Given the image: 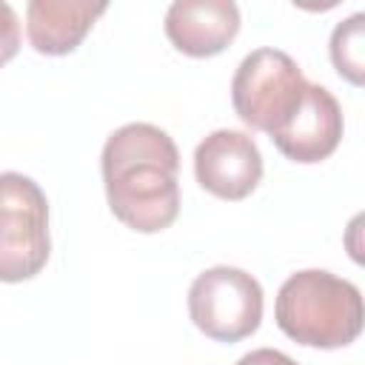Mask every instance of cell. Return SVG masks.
<instances>
[{
  "mask_svg": "<svg viewBox=\"0 0 365 365\" xmlns=\"http://www.w3.org/2000/svg\"><path fill=\"white\" fill-rule=\"evenodd\" d=\"M194 177L220 200H245L262 180V154L245 131L217 128L194 151Z\"/></svg>",
  "mask_w": 365,
  "mask_h": 365,
  "instance_id": "8992f818",
  "label": "cell"
},
{
  "mask_svg": "<svg viewBox=\"0 0 365 365\" xmlns=\"http://www.w3.org/2000/svg\"><path fill=\"white\" fill-rule=\"evenodd\" d=\"M191 322L217 342H240L262 322V285L242 268L214 265L188 288Z\"/></svg>",
  "mask_w": 365,
  "mask_h": 365,
  "instance_id": "5b68a950",
  "label": "cell"
},
{
  "mask_svg": "<svg viewBox=\"0 0 365 365\" xmlns=\"http://www.w3.org/2000/svg\"><path fill=\"white\" fill-rule=\"evenodd\" d=\"M237 365H297V362L288 354L277 351V348H257V351L240 356Z\"/></svg>",
  "mask_w": 365,
  "mask_h": 365,
  "instance_id": "7c38bea8",
  "label": "cell"
},
{
  "mask_svg": "<svg viewBox=\"0 0 365 365\" xmlns=\"http://www.w3.org/2000/svg\"><path fill=\"white\" fill-rule=\"evenodd\" d=\"M237 31L240 9L231 0H174L165 11V34L188 57L220 54Z\"/></svg>",
  "mask_w": 365,
  "mask_h": 365,
  "instance_id": "ba28073f",
  "label": "cell"
},
{
  "mask_svg": "<svg viewBox=\"0 0 365 365\" xmlns=\"http://www.w3.org/2000/svg\"><path fill=\"white\" fill-rule=\"evenodd\" d=\"M305 86L294 57L279 48H254L234 71L231 103L245 125L274 137L299 106Z\"/></svg>",
  "mask_w": 365,
  "mask_h": 365,
  "instance_id": "277c9868",
  "label": "cell"
},
{
  "mask_svg": "<svg viewBox=\"0 0 365 365\" xmlns=\"http://www.w3.org/2000/svg\"><path fill=\"white\" fill-rule=\"evenodd\" d=\"M20 48V23L9 3L0 0V66H6Z\"/></svg>",
  "mask_w": 365,
  "mask_h": 365,
  "instance_id": "8fae6325",
  "label": "cell"
},
{
  "mask_svg": "<svg viewBox=\"0 0 365 365\" xmlns=\"http://www.w3.org/2000/svg\"><path fill=\"white\" fill-rule=\"evenodd\" d=\"M331 63L354 86H362L365 77V14L354 11L331 31Z\"/></svg>",
  "mask_w": 365,
  "mask_h": 365,
  "instance_id": "30bf717a",
  "label": "cell"
},
{
  "mask_svg": "<svg viewBox=\"0 0 365 365\" xmlns=\"http://www.w3.org/2000/svg\"><path fill=\"white\" fill-rule=\"evenodd\" d=\"M342 128L345 123L336 97L325 86L308 83L299 106L271 140L294 163H319L336 151Z\"/></svg>",
  "mask_w": 365,
  "mask_h": 365,
  "instance_id": "52a82bcc",
  "label": "cell"
},
{
  "mask_svg": "<svg viewBox=\"0 0 365 365\" xmlns=\"http://www.w3.org/2000/svg\"><path fill=\"white\" fill-rule=\"evenodd\" d=\"M106 9V3L88 0H31L26 6L29 43L34 51L48 57L71 54Z\"/></svg>",
  "mask_w": 365,
  "mask_h": 365,
  "instance_id": "9c48e42d",
  "label": "cell"
},
{
  "mask_svg": "<svg viewBox=\"0 0 365 365\" xmlns=\"http://www.w3.org/2000/svg\"><path fill=\"white\" fill-rule=\"evenodd\" d=\"M111 214L131 231L157 234L180 214V151L151 123H128L108 134L100 157Z\"/></svg>",
  "mask_w": 365,
  "mask_h": 365,
  "instance_id": "6da1fadb",
  "label": "cell"
},
{
  "mask_svg": "<svg viewBox=\"0 0 365 365\" xmlns=\"http://www.w3.org/2000/svg\"><path fill=\"white\" fill-rule=\"evenodd\" d=\"M51 254L48 200L26 174H0V282L37 277Z\"/></svg>",
  "mask_w": 365,
  "mask_h": 365,
  "instance_id": "3957f363",
  "label": "cell"
},
{
  "mask_svg": "<svg viewBox=\"0 0 365 365\" xmlns=\"http://www.w3.org/2000/svg\"><path fill=\"white\" fill-rule=\"evenodd\" d=\"M274 319L279 331L299 345L325 351L345 348L362 331V294L354 282L331 271L305 268L279 285Z\"/></svg>",
  "mask_w": 365,
  "mask_h": 365,
  "instance_id": "7a4b0ae2",
  "label": "cell"
}]
</instances>
